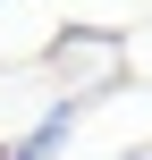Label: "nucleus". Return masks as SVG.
<instances>
[{
    "mask_svg": "<svg viewBox=\"0 0 152 160\" xmlns=\"http://www.w3.org/2000/svg\"><path fill=\"white\" fill-rule=\"evenodd\" d=\"M76 110H85V101H76V93H59V101L42 110V127H34L25 143H8V160H59V143L76 135Z\"/></svg>",
    "mask_w": 152,
    "mask_h": 160,
    "instance_id": "f257e3e1",
    "label": "nucleus"
},
{
    "mask_svg": "<svg viewBox=\"0 0 152 160\" xmlns=\"http://www.w3.org/2000/svg\"><path fill=\"white\" fill-rule=\"evenodd\" d=\"M118 160H152V143H127V152H118Z\"/></svg>",
    "mask_w": 152,
    "mask_h": 160,
    "instance_id": "f03ea898",
    "label": "nucleus"
},
{
    "mask_svg": "<svg viewBox=\"0 0 152 160\" xmlns=\"http://www.w3.org/2000/svg\"><path fill=\"white\" fill-rule=\"evenodd\" d=\"M0 160H8V143H0Z\"/></svg>",
    "mask_w": 152,
    "mask_h": 160,
    "instance_id": "7ed1b4c3",
    "label": "nucleus"
}]
</instances>
